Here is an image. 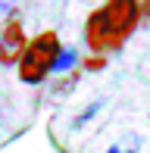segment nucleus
<instances>
[{
  "label": "nucleus",
  "mask_w": 150,
  "mask_h": 153,
  "mask_svg": "<svg viewBox=\"0 0 150 153\" xmlns=\"http://www.w3.org/2000/svg\"><path fill=\"white\" fill-rule=\"evenodd\" d=\"M63 50L56 31H41L35 38H28V47H25L22 59H19V81L22 85H41L47 75L56 66V56Z\"/></svg>",
  "instance_id": "obj_2"
},
{
  "label": "nucleus",
  "mask_w": 150,
  "mask_h": 153,
  "mask_svg": "<svg viewBox=\"0 0 150 153\" xmlns=\"http://www.w3.org/2000/svg\"><path fill=\"white\" fill-rule=\"evenodd\" d=\"M25 47H28L25 25L16 13H10L3 19V25H0V66H19Z\"/></svg>",
  "instance_id": "obj_3"
},
{
  "label": "nucleus",
  "mask_w": 150,
  "mask_h": 153,
  "mask_svg": "<svg viewBox=\"0 0 150 153\" xmlns=\"http://www.w3.org/2000/svg\"><path fill=\"white\" fill-rule=\"evenodd\" d=\"M141 19L150 22V0H141Z\"/></svg>",
  "instance_id": "obj_7"
},
{
  "label": "nucleus",
  "mask_w": 150,
  "mask_h": 153,
  "mask_svg": "<svg viewBox=\"0 0 150 153\" xmlns=\"http://www.w3.org/2000/svg\"><path fill=\"white\" fill-rule=\"evenodd\" d=\"M0 3H3V6H13V3H16V0H0Z\"/></svg>",
  "instance_id": "obj_8"
},
{
  "label": "nucleus",
  "mask_w": 150,
  "mask_h": 153,
  "mask_svg": "<svg viewBox=\"0 0 150 153\" xmlns=\"http://www.w3.org/2000/svg\"><path fill=\"white\" fill-rule=\"evenodd\" d=\"M103 153H141V134H134V131H125V134H119V137H116V141H113Z\"/></svg>",
  "instance_id": "obj_4"
},
{
  "label": "nucleus",
  "mask_w": 150,
  "mask_h": 153,
  "mask_svg": "<svg viewBox=\"0 0 150 153\" xmlns=\"http://www.w3.org/2000/svg\"><path fill=\"white\" fill-rule=\"evenodd\" d=\"M78 66V50L75 47H63L56 56V66H53V72H72V69Z\"/></svg>",
  "instance_id": "obj_6"
},
{
  "label": "nucleus",
  "mask_w": 150,
  "mask_h": 153,
  "mask_svg": "<svg viewBox=\"0 0 150 153\" xmlns=\"http://www.w3.org/2000/svg\"><path fill=\"white\" fill-rule=\"evenodd\" d=\"M103 106H106V100H103V97H100V100H91L85 109H81V113H75V119H72V128H75V131H78V128H85V125L91 122L94 116H97L100 109H103Z\"/></svg>",
  "instance_id": "obj_5"
},
{
  "label": "nucleus",
  "mask_w": 150,
  "mask_h": 153,
  "mask_svg": "<svg viewBox=\"0 0 150 153\" xmlns=\"http://www.w3.org/2000/svg\"><path fill=\"white\" fill-rule=\"evenodd\" d=\"M138 25H141V0H106L88 16L85 44L94 50V56L116 53L134 34Z\"/></svg>",
  "instance_id": "obj_1"
}]
</instances>
